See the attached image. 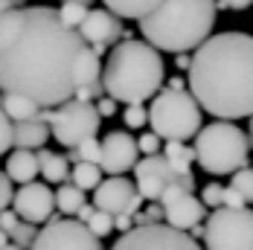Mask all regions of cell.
Masks as SVG:
<instances>
[{"label": "cell", "mask_w": 253, "mask_h": 250, "mask_svg": "<svg viewBox=\"0 0 253 250\" xmlns=\"http://www.w3.org/2000/svg\"><path fill=\"white\" fill-rule=\"evenodd\" d=\"M84 47L55 9L15 6L0 15V90L55 108L73 96V64Z\"/></svg>", "instance_id": "1"}, {"label": "cell", "mask_w": 253, "mask_h": 250, "mask_svg": "<svg viewBox=\"0 0 253 250\" xmlns=\"http://www.w3.org/2000/svg\"><path fill=\"white\" fill-rule=\"evenodd\" d=\"M189 93L218 120L253 114V38L245 32L207 35L186 67Z\"/></svg>", "instance_id": "2"}, {"label": "cell", "mask_w": 253, "mask_h": 250, "mask_svg": "<svg viewBox=\"0 0 253 250\" xmlns=\"http://www.w3.org/2000/svg\"><path fill=\"white\" fill-rule=\"evenodd\" d=\"M99 76H102V87L111 99L137 105V102L152 99L163 87L166 64H163L160 50L152 47L149 41L123 38V44H117L111 50Z\"/></svg>", "instance_id": "3"}, {"label": "cell", "mask_w": 253, "mask_h": 250, "mask_svg": "<svg viewBox=\"0 0 253 250\" xmlns=\"http://www.w3.org/2000/svg\"><path fill=\"white\" fill-rule=\"evenodd\" d=\"M215 12V0H160L140 18V32L163 52H189L212 32Z\"/></svg>", "instance_id": "4"}, {"label": "cell", "mask_w": 253, "mask_h": 250, "mask_svg": "<svg viewBox=\"0 0 253 250\" xmlns=\"http://www.w3.org/2000/svg\"><path fill=\"white\" fill-rule=\"evenodd\" d=\"M195 160L210 175H230L239 166H248L251 154V137L233 125V120H215L195 131Z\"/></svg>", "instance_id": "5"}, {"label": "cell", "mask_w": 253, "mask_h": 250, "mask_svg": "<svg viewBox=\"0 0 253 250\" xmlns=\"http://www.w3.org/2000/svg\"><path fill=\"white\" fill-rule=\"evenodd\" d=\"M149 108V123L152 131L160 140H192L195 131L201 128V105L195 102L192 93H186L183 87H163L152 96Z\"/></svg>", "instance_id": "6"}, {"label": "cell", "mask_w": 253, "mask_h": 250, "mask_svg": "<svg viewBox=\"0 0 253 250\" xmlns=\"http://www.w3.org/2000/svg\"><path fill=\"white\" fill-rule=\"evenodd\" d=\"M38 117L50 125V134L64 149H76L82 140L96 137V131H99V125H102V117H99V111H96V105L87 99H76V96L64 99L55 108L38 111Z\"/></svg>", "instance_id": "7"}, {"label": "cell", "mask_w": 253, "mask_h": 250, "mask_svg": "<svg viewBox=\"0 0 253 250\" xmlns=\"http://www.w3.org/2000/svg\"><path fill=\"white\" fill-rule=\"evenodd\" d=\"M207 250H253V209L248 207H215L204 224Z\"/></svg>", "instance_id": "8"}, {"label": "cell", "mask_w": 253, "mask_h": 250, "mask_svg": "<svg viewBox=\"0 0 253 250\" xmlns=\"http://www.w3.org/2000/svg\"><path fill=\"white\" fill-rule=\"evenodd\" d=\"M111 250H201V245L186 230L157 221V224H134L120 236V242Z\"/></svg>", "instance_id": "9"}, {"label": "cell", "mask_w": 253, "mask_h": 250, "mask_svg": "<svg viewBox=\"0 0 253 250\" xmlns=\"http://www.w3.org/2000/svg\"><path fill=\"white\" fill-rule=\"evenodd\" d=\"M29 250H105L102 242L87 230L84 221L73 218H47L44 230L35 233Z\"/></svg>", "instance_id": "10"}, {"label": "cell", "mask_w": 253, "mask_h": 250, "mask_svg": "<svg viewBox=\"0 0 253 250\" xmlns=\"http://www.w3.org/2000/svg\"><path fill=\"white\" fill-rule=\"evenodd\" d=\"M160 209H163V221L169 227H177V230H192L195 224H204L207 212H204V201L195 198L192 192H186L180 183H169L163 192H160Z\"/></svg>", "instance_id": "11"}, {"label": "cell", "mask_w": 253, "mask_h": 250, "mask_svg": "<svg viewBox=\"0 0 253 250\" xmlns=\"http://www.w3.org/2000/svg\"><path fill=\"white\" fill-rule=\"evenodd\" d=\"M9 207L18 212V218H24L29 224H44L47 218H52L55 192L38 180H26V183H18V192L12 195Z\"/></svg>", "instance_id": "12"}, {"label": "cell", "mask_w": 253, "mask_h": 250, "mask_svg": "<svg viewBox=\"0 0 253 250\" xmlns=\"http://www.w3.org/2000/svg\"><path fill=\"white\" fill-rule=\"evenodd\" d=\"M134 177H137V192L143 195V201H157L160 192L169 183H177L180 175L169 166V160L157 151V154H146L143 160L134 163Z\"/></svg>", "instance_id": "13"}, {"label": "cell", "mask_w": 253, "mask_h": 250, "mask_svg": "<svg viewBox=\"0 0 253 250\" xmlns=\"http://www.w3.org/2000/svg\"><path fill=\"white\" fill-rule=\"evenodd\" d=\"M137 140L128 131H111L99 143V169L108 175H123L137 163Z\"/></svg>", "instance_id": "14"}, {"label": "cell", "mask_w": 253, "mask_h": 250, "mask_svg": "<svg viewBox=\"0 0 253 250\" xmlns=\"http://www.w3.org/2000/svg\"><path fill=\"white\" fill-rule=\"evenodd\" d=\"M140 192H137V186L123 175H111L108 180L102 177L99 183L93 186V207L96 209H105V212H111V215H117V212H126L128 204L137 198Z\"/></svg>", "instance_id": "15"}, {"label": "cell", "mask_w": 253, "mask_h": 250, "mask_svg": "<svg viewBox=\"0 0 253 250\" xmlns=\"http://www.w3.org/2000/svg\"><path fill=\"white\" fill-rule=\"evenodd\" d=\"M79 35L84 38V44H114L123 35V24L114 12L108 9H87V15L82 18V24L76 26Z\"/></svg>", "instance_id": "16"}, {"label": "cell", "mask_w": 253, "mask_h": 250, "mask_svg": "<svg viewBox=\"0 0 253 250\" xmlns=\"http://www.w3.org/2000/svg\"><path fill=\"white\" fill-rule=\"evenodd\" d=\"M47 137H50V125L41 117L12 123V146L15 149H41L47 143Z\"/></svg>", "instance_id": "17"}, {"label": "cell", "mask_w": 253, "mask_h": 250, "mask_svg": "<svg viewBox=\"0 0 253 250\" xmlns=\"http://www.w3.org/2000/svg\"><path fill=\"white\" fill-rule=\"evenodd\" d=\"M6 175L12 183H26L38 177V157L32 149H15L6 157Z\"/></svg>", "instance_id": "18"}, {"label": "cell", "mask_w": 253, "mask_h": 250, "mask_svg": "<svg viewBox=\"0 0 253 250\" xmlns=\"http://www.w3.org/2000/svg\"><path fill=\"white\" fill-rule=\"evenodd\" d=\"M35 157H38V172L44 175V180H50V183H64V180H67L70 163H67L64 154L41 149V151H35Z\"/></svg>", "instance_id": "19"}, {"label": "cell", "mask_w": 253, "mask_h": 250, "mask_svg": "<svg viewBox=\"0 0 253 250\" xmlns=\"http://www.w3.org/2000/svg\"><path fill=\"white\" fill-rule=\"evenodd\" d=\"M102 73V64H99V55L90 50L87 44L82 47V52L76 55V64H73V84L82 87V84H90L96 82Z\"/></svg>", "instance_id": "20"}, {"label": "cell", "mask_w": 253, "mask_h": 250, "mask_svg": "<svg viewBox=\"0 0 253 250\" xmlns=\"http://www.w3.org/2000/svg\"><path fill=\"white\" fill-rule=\"evenodd\" d=\"M160 154L169 160V166L175 169L177 175H186L192 160H195V151L189 149L183 140H166V146H160Z\"/></svg>", "instance_id": "21"}, {"label": "cell", "mask_w": 253, "mask_h": 250, "mask_svg": "<svg viewBox=\"0 0 253 250\" xmlns=\"http://www.w3.org/2000/svg\"><path fill=\"white\" fill-rule=\"evenodd\" d=\"M0 111L15 123V120H32V117H38V105L32 99H26V96H18V93H3L0 96Z\"/></svg>", "instance_id": "22"}, {"label": "cell", "mask_w": 253, "mask_h": 250, "mask_svg": "<svg viewBox=\"0 0 253 250\" xmlns=\"http://www.w3.org/2000/svg\"><path fill=\"white\" fill-rule=\"evenodd\" d=\"M117 18H131V21H140L143 15H149L160 0H102Z\"/></svg>", "instance_id": "23"}, {"label": "cell", "mask_w": 253, "mask_h": 250, "mask_svg": "<svg viewBox=\"0 0 253 250\" xmlns=\"http://www.w3.org/2000/svg\"><path fill=\"white\" fill-rule=\"evenodd\" d=\"M82 204H84V189H79L76 183H61V189L55 192V207L64 215H76Z\"/></svg>", "instance_id": "24"}, {"label": "cell", "mask_w": 253, "mask_h": 250, "mask_svg": "<svg viewBox=\"0 0 253 250\" xmlns=\"http://www.w3.org/2000/svg\"><path fill=\"white\" fill-rule=\"evenodd\" d=\"M70 177H73V183H76L79 189H93L96 183L102 180V169L96 163H84V160H79L76 166L70 169Z\"/></svg>", "instance_id": "25"}, {"label": "cell", "mask_w": 253, "mask_h": 250, "mask_svg": "<svg viewBox=\"0 0 253 250\" xmlns=\"http://www.w3.org/2000/svg\"><path fill=\"white\" fill-rule=\"evenodd\" d=\"M230 186L245 198V204H253V169L239 166L236 172H230Z\"/></svg>", "instance_id": "26"}, {"label": "cell", "mask_w": 253, "mask_h": 250, "mask_svg": "<svg viewBox=\"0 0 253 250\" xmlns=\"http://www.w3.org/2000/svg\"><path fill=\"white\" fill-rule=\"evenodd\" d=\"M55 12H58V18H61L64 24L76 29V26L82 24V18L87 15V6H84V3H73V0H61V9H55Z\"/></svg>", "instance_id": "27"}, {"label": "cell", "mask_w": 253, "mask_h": 250, "mask_svg": "<svg viewBox=\"0 0 253 250\" xmlns=\"http://www.w3.org/2000/svg\"><path fill=\"white\" fill-rule=\"evenodd\" d=\"M84 224H87V230H90L96 239H105V236L114 230V215L105 212V209H93V215H90Z\"/></svg>", "instance_id": "28"}, {"label": "cell", "mask_w": 253, "mask_h": 250, "mask_svg": "<svg viewBox=\"0 0 253 250\" xmlns=\"http://www.w3.org/2000/svg\"><path fill=\"white\" fill-rule=\"evenodd\" d=\"M35 233H38V230H35V224H29V221H24V218H21L18 224L9 230V242H12V245H18L21 250H29L32 239H35Z\"/></svg>", "instance_id": "29"}, {"label": "cell", "mask_w": 253, "mask_h": 250, "mask_svg": "<svg viewBox=\"0 0 253 250\" xmlns=\"http://www.w3.org/2000/svg\"><path fill=\"white\" fill-rule=\"evenodd\" d=\"M76 154H79V160H84V163H96V166H99V140H96V137L82 140V143L76 146Z\"/></svg>", "instance_id": "30"}, {"label": "cell", "mask_w": 253, "mask_h": 250, "mask_svg": "<svg viewBox=\"0 0 253 250\" xmlns=\"http://www.w3.org/2000/svg\"><path fill=\"white\" fill-rule=\"evenodd\" d=\"M146 123H149V111L143 108V102L128 105V108H126V125H128V128H143Z\"/></svg>", "instance_id": "31"}, {"label": "cell", "mask_w": 253, "mask_h": 250, "mask_svg": "<svg viewBox=\"0 0 253 250\" xmlns=\"http://www.w3.org/2000/svg\"><path fill=\"white\" fill-rule=\"evenodd\" d=\"M12 149V120L0 111V157Z\"/></svg>", "instance_id": "32"}, {"label": "cell", "mask_w": 253, "mask_h": 250, "mask_svg": "<svg viewBox=\"0 0 253 250\" xmlns=\"http://www.w3.org/2000/svg\"><path fill=\"white\" fill-rule=\"evenodd\" d=\"M160 146H163V140L154 134V131H149V134H143L140 140H137V149L143 151V154H157L160 151Z\"/></svg>", "instance_id": "33"}, {"label": "cell", "mask_w": 253, "mask_h": 250, "mask_svg": "<svg viewBox=\"0 0 253 250\" xmlns=\"http://www.w3.org/2000/svg\"><path fill=\"white\" fill-rule=\"evenodd\" d=\"M221 192H224L221 183H207L204 186V207H221Z\"/></svg>", "instance_id": "34"}, {"label": "cell", "mask_w": 253, "mask_h": 250, "mask_svg": "<svg viewBox=\"0 0 253 250\" xmlns=\"http://www.w3.org/2000/svg\"><path fill=\"white\" fill-rule=\"evenodd\" d=\"M12 195H15V189H12V180L6 172H0V209H6L9 204H12Z\"/></svg>", "instance_id": "35"}, {"label": "cell", "mask_w": 253, "mask_h": 250, "mask_svg": "<svg viewBox=\"0 0 253 250\" xmlns=\"http://www.w3.org/2000/svg\"><path fill=\"white\" fill-rule=\"evenodd\" d=\"M221 204H224V207H248L245 198H242L233 186H224V192H221Z\"/></svg>", "instance_id": "36"}, {"label": "cell", "mask_w": 253, "mask_h": 250, "mask_svg": "<svg viewBox=\"0 0 253 250\" xmlns=\"http://www.w3.org/2000/svg\"><path fill=\"white\" fill-rule=\"evenodd\" d=\"M253 0H215V9H233V12H242L248 9Z\"/></svg>", "instance_id": "37"}, {"label": "cell", "mask_w": 253, "mask_h": 250, "mask_svg": "<svg viewBox=\"0 0 253 250\" xmlns=\"http://www.w3.org/2000/svg\"><path fill=\"white\" fill-rule=\"evenodd\" d=\"M96 111H99V117H114V111H117V99H111V96H102L96 99Z\"/></svg>", "instance_id": "38"}, {"label": "cell", "mask_w": 253, "mask_h": 250, "mask_svg": "<svg viewBox=\"0 0 253 250\" xmlns=\"http://www.w3.org/2000/svg\"><path fill=\"white\" fill-rule=\"evenodd\" d=\"M93 209H96V207H93V204H82V207H79V209H76L79 221H87V218H90V215H93Z\"/></svg>", "instance_id": "39"}, {"label": "cell", "mask_w": 253, "mask_h": 250, "mask_svg": "<svg viewBox=\"0 0 253 250\" xmlns=\"http://www.w3.org/2000/svg\"><path fill=\"white\" fill-rule=\"evenodd\" d=\"M175 64H177V70H186V67H189V55L177 52V55H175Z\"/></svg>", "instance_id": "40"}, {"label": "cell", "mask_w": 253, "mask_h": 250, "mask_svg": "<svg viewBox=\"0 0 253 250\" xmlns=\"http://www.w3.org/2000/svg\"><path fill=\"white\" fill-rule=\"evenodd\" d=\"M169 87H175V90H180V87H183V79H169Z\"/></svg>", "instance_id": "41"}, {"label": "cell", "mask_w": 253, "mask_h": 250, "mask_svg": "<svg viewBox=\"0 0 253 250\" xmlns=\"http://www.w3.org/2000/svg\"><path fill=\"white\" fill-rule=\"evenodd\" d=\"M3 245H9V233H6V230L0 227V248H3Z\"/></svg>", "instance_id": "42"}, {"label": "cell", "mask_w": 253, "mask_h": 250, "mask_svg": "<svg viewBox=\"0 0 253 250\" xmlns=\"http://www.w3.org/2000/svg\"><path fill=\"white\" fill-rule=\"evenodd\" d=\"M0 250H21V248H18V245H12V242H9V245H3V248H0Z\"/></svg>", "instance_id": "43"}, {"label": "cell", "mask_w": 253, "mask_h": 250, "mask_svg": "<svg viewBox=\"0 0 253 250\" xmlns=\"http://www.w3.org/2000/svg\"><path fill=\"white\" fill-rule=\"evenodd\" d=\"M73 3H84V6H90V3H93V0H73Z\"/></svg>", "instance_id": "44"}, {"label": "cell", "mask_w": 253, "mask_h": 250, "mask_svg": "<svg viewBox=\"0 0 253 250\" xmlns=\"http://www.w3.org/2000/svg\"><path fill=\"white\" fill-rule=\"evenodd\" d=\"M12 3H15V6H24V0H12Z\"/></svg>", "instance_id": "45"}, {"label": "cell", "mask_w": 253, "mask_h": 250, "mask_svg": "<svg viewBox=\"0 0 253 250\" xmlns=\"http://www.w3.org/2000/svg\"><path fill=\"white\" fill-rule=\"evenodd\" d=\"M251 134H253V114H251Z\"/></svg>", "instance_id": "46"}]
</instances>
